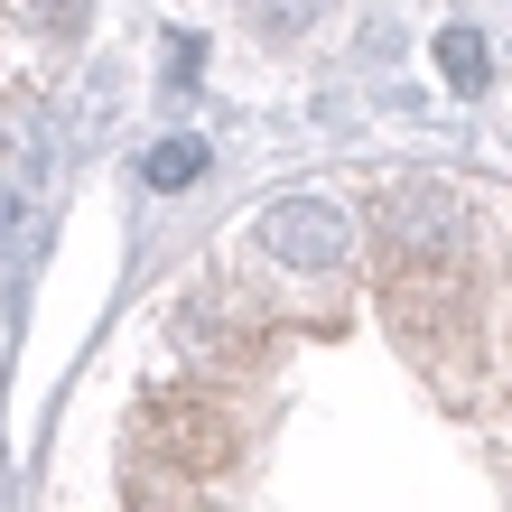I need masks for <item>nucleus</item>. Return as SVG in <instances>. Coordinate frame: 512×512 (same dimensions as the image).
Instances as JSON below:
<instances>
[{"label": "nucleus", "mask_w": 512, "mask_h": 512, "mask_svg": "<svg viewBox=\"0 0 512 512\" xmlns=\"http://www.w3.org/2000/svg\"><path fill=\"white\" fill-rule=\"evenodd\" d=\"M84 0H0V112L28 103L38 84L66 66Z\"/></svg>", "instance_id": "f257e3e1"}, {"label": "nucleus", "mask_w": 512, "mask_h": 512, "mask_svg": "<svg viewBox=\"0 0 512 512\" xmlns=\"http://www.w3.org/2000/svg\"><path fill=\"white\" fill-rule=\"evenodd\" d=\"M447 84H485V38H475V28H447Z\"/></svg>", "instance_id": "f03ea898"}, {"label": "nucleus", "mask_w": 512, "mask_h": 512, "mask_svg": "<svg viewBox=\"0 0 512 512\" xmlns=\"http://www.w3.org/2000/svg\"><path fill=\"white\" fill-rule=\"evenodd\" d=\"M196 168V149H149V177H159V187H168V177H187Z\"/></svg>", "instance_id": "7ed1b4c3"}]
</instances>
